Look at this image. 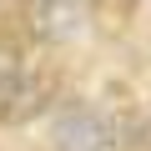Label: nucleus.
<instances>
[{"mask_svg": "<svg viewBox=\"0 0 151 151\" xmlns=\"http://www.w3.org/2000/svg\"><path fill=\"white\" fill-rule=\"evenodd\" d=\"M45 76L35 70V60L15 45V40H0V116L5 121H20L30 111H40L45 101Z\"/></svg>", "mask_w": 151, "mask_h": 151, "instance_id": "obj_2", "label": "nucleus"}, {"mask_svg": "<svg viewBox=\"0 0 151 151\" xmlns=\"http://www.w3.org/2000/svg\"><path fill=\"white\" fill-rule=\"evenodd\" d=\"M30 35L60 45V40H76L81 35V5L76 0H35L30 5Z\"/></svg>", "mask_w": 151, "mask_h": 151, "instance_id": "obj_3", "label": "nucleus"}, {"mask_svg": "<svg viewBox=\"0 0 151 151\" xmlns=\"http://www.w3.org/2000/svg\"><path fill=\"white\" fill-rule=\"evenodd\" d=\"M55 151H136V121L106 106H70L50 126Z\"/></svg>", "mask_w": 151, "mask_h": 151, "instance_id": "obj_1", "label": "nucleus"}]
</instances>
